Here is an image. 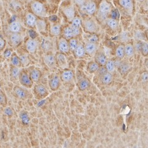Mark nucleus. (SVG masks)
Masks as SVG:
<instances>
[{"label":"nucleus","mask_w":148,"mask_h":148,"mask_svg":"<svg viewBox=\"0 0 148 148\" xmlns=\"http://www.w3.org/2000/svg\"><path fill=\"white\" fill-rule=\"evenodd\" d=\"M31 9L35 16L39 17H45L46 16V11L44 5L39 1H35L32 2Z\"/></svg>","instance_id":"1"},{"label":"nucleus","mask_w":148,"mask_h":148,"mask_svg":"<svg viewBox=\"0 0 148 148\" xmlns=\"http://www.w3.org/2000/svg\"><path fill=\"white\" fill-rule=\"evenodd\" d=\"M80 34V29L79 28L74 27L72 25L66 27L64 30L63 34L64 38L66 40H69L73 38Z\"/></svg>","instance_id":"2"},{"label":"nucleus","mask_w":148,"mask_h":148,"mask_svg":"<svg viewBox=\"0 0 148 148\" xmlns=\"http://www.w3.org/2000/svg\"><path fill=\"white\" fill-rule=\"evenodd\" d=\"M83 24L85 30L86 32H89V33H96L98 30V26L97 25L96 22L93 19H91V18L85 19L83 22Z\"/></svg>","instance_id":"3"},{"label":"nucleus","mask_w":148,"mask_h":148,"mask_svg":"<svg viewBox=\"0 0 148 148\" xmlns=\"http://www.w3.org/2000/svg\"><path fill=\"white\" fill-rule=\"evenodd\" d=\"M18 80L22 86L28 88H30L33 85V81L31 80L29 74H27V72L24 71L21 72L19 77H18Z\"/></svg>","instance_id":"4"},{"label":"nucleus","mask_w":148,"mask_h":148,"mask_svg":"<svg viewBox=\"0 0 148 148\" xmlns=\"http://www.w3.org/2000/svg\"><path fill=\"white\" fill-rule=\"evenodd\" d=\"M56 64L62 69H66L68 67L67 59L64 53H58L55 56Z\"/></svg>","instance_id":"5"},{"label":"nucleus","mask_w":148,"mask_h":148,"mask_svg":"<svg viewBox=\"0 0 148 148\" xmlns=\"http://www.w3.org/2000/svg\"><path fill=\"white\" fill-rule=\"evenodd\" d=\"M82 11L86 13L88 15H92L96 11V4L93 1H90L85 3L82 6L80 7Z\"/></svg>","instance_id":"6"},{"label":"nucleus","mask_w":148,"mask_h":148,"mask_svg":"<svg viewBox=\"0 0 148 148\" xmlns=\"http://www.w3.org/2000/svg\"><path fill=\"white\" fill-rule=\"evenodd\" d=\"M99 14L103 16H106L111 11V5L105 0H103L99 4Z\"/></svg>","instance_id":"7"},{"label":"nucleus","mask_w":148,"mask_h":148,"mask_svg":"<svg viewBox=\"0 0 148 148\" xmlns=\"http://www.w3.org/2000/svg\"><path fill=\"white\" fill-rule=\"evenodd\" d=\"M26 49L29 53H34L38 48V42L37 41L33 38H30L25 43Z\"/></svg>","instance_id":"8"},{"label":"nucleus","mask_w":148,"mask_h":148,"mask_svg":"<svg viewBox=\"0 0 148 148\" xmlns=\"http://www.w3.org/2000/svg\"><path fill=\"white\" fill-rule=\"evenodd\" d=\"M10 44L13 46H18L22 41V36L19 33H12L9 38Z\"/></svg>","instance_id":"9"},{"label":"nucleus","mask_w":148,"mask_h":148,"mask_svg":"<svg viewBox=\"0 0 148 148\" xmlns=\"http://www.w3.org/2000/svg\"><path fill=\"white\" fill-rule=\"evenodd\" d=\"M62 10L63 13L64 14L65 16L66 17V18H67V20L71 22L73 18L75 17V9H74V8L72 6L64 7L62 8Z\"/></svg>","instance_id":"10"},{"label":"nucleus","mask_w":148,"mask_h":148,"mask_svg":"<svg viewBox=\"0 0 148 148\" xmlns=\"http://www.w3.org/2000/svg\"><path fill=\"white\" fill-rule=\"evenodd\" d=\"M58 49L61 53L64 54H67L69 52V43L65 38H60L58 41Z\"/></svg>","instance_id":"11"},{"label":"nucleus","mask_w":148,"mask_h":148,"mask_svg":"<svg viewBox=\"0 0 148 148\" xmlns=\"http://www.w3.org/2000/svg\"><path fill=\"white\" fill-rule=\"evenodd\" d=\"M61 79L58 75H54L49 80V86L52 91H56L60 86Z\"/></svg>","instance_id":"12"},{"label":"nucleus","mask_w":148,"mask_h":148,"mask_svg":"<svg viewBox=\"0 0 148 148\" xmlns=\"http://www.w3.org/2000/svg\"><path fill=\"white\" fill-rule=\"evenodd\" d=\"M86 54L90 55V56H94L97 51V45L96 43L88 42L84 46Z\"/></svg>","instance_id":"13"},{"label":"nucleus","mask_w":148,"mask_h":148,"mask_svg":"<svg viewBox=\"0 0 148 148\" xmlns=\"http://www.w3.org/2000/svg\"><path fill=\"white\" fill-rule=\"evenodd\" d=\"M120 6L128 13L132 14L133 9V3L132 0H119Z\"/></svg>","instance_id":"14"},{"label":"nucleus","mask_w":148,"mask_h":148,"mask_svg":"<svg viewBox=\"0 0 148 148\" xmlns=\"http://www.w3.org/2000/svg\"><path fill=\"white\" fill-rule=\"evenodd\" d=\"M73 73L71 70H64L62 72L61 74V77H60V79H61L63 82L65 83H68L70 82L73 80Z\"/></svg>","instance_id":"15"},{"label":"nucleus","mask_w":148,"mask_h":148,"mask_svg":"<svg viewBox=\"0 0 148 148\" xmlns=\"http://www.w3.org/2000/svg\"><path fill=\"white\" fill-rule=\"evenodd\" d=\"M35 93L38 95L40 98H45L48 95V91L46 88L43 85H37L35 86L34 88Z\"/></svg>","instance_id":"16"},{"label":"nucleus","mask_w":148,"mask_h":148,"mask_svg":"<svg viewBox=\"0 0 148 148\" xmlns=\"http://www.w3.org/2000/svg\"><path fill=\"white\" fill-rule=\"evenodd\" d=\"M14 92L18 98L22 100H25L27 98V91L22 88L16 86L14 88Z\"/></svg>","instance_id":"17"},{"label":"nucleus","mask_w":148,"mask_h":148,"mask_svg":"<svg viewBox=\"0 0 148 148\" xmlns=\"http://www.w3.org/2000/svg\"><path fill=\"white\" fill-rule=\"evenodd\" d=\"M43 61L45 64L49 68H53L56 66L55 56L53 54H46L43 56Z\"/></svg>","instance_id":"18"},{"label":"nucleus","mask_w":148,"mask_h":148,"mask_svg":"<svg viewBox=\"0 0 148 148\" xmlns=\"http://www.w3.org/2000/svg\"><path fill=\"white\" fill-rule=\"evenodd\" d=\"M94 56L96 62L98 63L100 66H104V65L108 61V59L104 53L101 52L96 53Z\"/></svg>","instance_id":"19"},{"label":"nucleus","mask_w":148,"mask_h":148,"mask_svg":"<svg viewBox=\"0 0 148 148\" xmlns=\"http://www.w3.org/2000/svg\"><path fill=\"white\" fill-rule=\"evenodd\" d=\"M36 17L34 13L28 12L25 16L26 24L30 27H34L35 26L36 22Z\"/></svg>","instance_id":"20"},{"label":"nucleus","mask_w":148,"mask_h":148,"mask_svg":"<svg viewBox=\"0 0 148 148\" xmlns=\"http://www.w3.org/2000/svg\"><path fill=\"white\" fill-rule=\"evenodd\" d=\"M101 80L103 84L109 85L113 81V75L112 73L106 72L101 75Z\"/></svg>","instance_id":"21"},{"label":"nucleus","mask_w":148,"mask_h":148,"mask_svg":"<svg viewBox=\"0 0 148 148\" xmlns=\"http://www.w3.org/2000/svg\"><path fill=\"white\" fill-rule=\"evenodd\" d=\"M124 51H125V56L130 59L132 58L134 54H135V49L134 46L131 43H128L124 46Z\"/></svg>","instance_id":"22"},{"label":"nucleus","mask_w":148,"mask_h":148,"mask_svg":"<svg viewBox=\"0 0 148 148\" xmlns=\"http://www.w3.org/2000/svg\"><path fill=\"white\" fill-rule=\"evenodd\" d=\"M22 29L21 23L18 21H13L9 25V30L11 33H19Z\"/></svg>","instance_id":"23"},{"label":"nucleus","mask_w":148,"mask_h":148,"mask_svg":"<svg viewBox=\"0 0 148 148\" xmlns=\"http://www.w3.org/2000/svg\"><path fill=\"white\" fill-rule=\"evenodd\" d=\"M29 76L33 82H37L40 80L41 77V72L38 69H34L30 71Z\"/></svg>","instance_id":"24"},{"label":"nucleus","mask_w":148,"mask_h":148,"mask_svg":"<svg viewBox=\"0 0 148 148\" xmlns=\"http://www.w3.org/2000/svg\"><path fill=\"white\" fill-rule=\"evenodd\" d=\"M73 52L77 58H83L86 54L85 47L83 45H78Z\"/></svg>","instance_id":"25"},{"label":"nucleus","mask_w":148,"mask_h":148,"mask_svg":"<svg viewBox=\"0 0 148 148\" xmlns=\"http://www.w3.org/2000/svg\"><path fill=\"white\" fill-rule=\"evenodd\" d=\"M115 66H116L115 65V62L112 59H109L108 60L107 62H106V64L104 65V67L106 71L110 73H112L115 71Z\"/></svg>","instance_id":"26"},{"label":"nucleus","mask_w":148,"mask_h":148,"mask_svg":"<svg viewBox=\"0 0 148 148\" xmlns=\"http://www.w3.org/2000/svg\"><path fill=\"white\" fill-rule=\"evenodd\" d=\"M90 86V82L86 78H82L78 82V88L80 90L85 91Z\"/></svg>","instance_id":"27"},{"label":"nucleus","mask_w":148,"mask_h":148,"mask_svg":"<svg viewBox=\"0 0 148 148\" xmlns=\"http://www.w3.org/2000/svg\"><path fill=\"white\" fill-rule=\"evenodd\" d=\"M106 24L112 30H116L119 27L118 21L114 18H109L106 20Z\"/></svg>","instance_id":"28"},{"label":"nucleus","mask_w":148,"mask_h":148,"mask_svg":"<svg viewBox=\"0 0 148 148\" xmlns=\"http://www.w3.org/2000/svg\"><path fill=\"white\" fill-rule=\"evenodd\" d=\"M100 67L99 65L96 62H91L88 65V71L90 73H94L98 71L99 68Z\"/></svg>","instance_id":"29"},{"label":"nucleus","mask_w":148,"mask_h":148,"mask_svg":"<svg viewBox=\"0 0 148 148\" xmlns=\"http://www.w3.org/2000/svg\"><path fill=\"white\" fill-rule=\"evenodd\" d=\"M11 63L12 66L20 67L21 66V61L19 57L17 56L16 54H13L11 58Z\"/></svg>","instance_id":"30"},{"label":"nucleus","mask_w":148,"mask_h":148,"mask_svg":"<svg viewBox=\"0 0 148 148\" xmlns=\"http://www.w3.org/2000/svg\"><path fill=\"white\" fill-rule=\"evenodd\" d=\"M61 27L59 24H55L51 27L50 34L53 36H58L61 34Z\"/></svg>","instance_id":"31"},{"label":"nucleus","mask_w":148,"mask_h":148,"mask_svg":"<svg viewBox=\"0 0 148 148\" xmlns=\"http://www.w3.org/2000/svg\"><path fill=\"white\" fill-rule=\"evenodd\" d=\"M115 56L119 59H122L125 57L123 45H120L116 48V49H115Z\"/></svg>","instance_id":"32"},{"label":"nucleus","mask_w":148,"mask_h":148,"mask_svg":"<svg viewBox=\"0 0 148 148\" xmlns=\"http://www.w3.org/2000/svg\"><path fill=\"white\" fill-rule=\"evenodd\" d=\"M21 69L20 67H14L12 66L11 69V71H10V74H11V77L14 78V79H17L18 78V77H19L20 73H21Z\"/></svg>","instance_id":"33"},{"label":"nucleus","mask_w":148,"mask_h":148,"mask_svg":"<svg viewBox=\"0 0 148 148\" xmlns=\"http://www.w3.org/2000/svg\"><path fill=\"white\" fill-rule=\"evenodd\" d=\"M35 26L36 27L37 30H38L39 32H43L46 30V22L41 19H37L36 22V24Z\"/></svg>","instance_id":"34"},{"label":"nucleus","mask_w":148,"mask_h":148,"mask_svg":"<svg viewBox=\"0 0 148 148\" xmlns=\"http://www.w3.org/2000/svg\"><path fill=\"white\" fill-rule=\"evenodd\" d=\"M130 69V64L125 62L120 64L119 69L120 73L125 74L129 71Z\"/></svg>","instance_id":"35"},{"label":"nucleus","mask_w":148,"mask_h":148,"mask_svg":"<svg viewBox=\"0 0 148 148\" xmlns=\"http://www.w3.org/2000/svg\"><path fill=\"white\" fill-rule=\"evenodd\" d=\"M68 43L69 46V49H70V50L72 51H73L77 48V47L78 45L77 40L74 38V37L73 38L69 39V41Z\"/></svg>","instance_id":"36"},{"label":"nucleus","mask_w":148,"mask_h":148,"mask_svg":"<svg viewBox=\"0 0 148 148\" xmlns=\"http://www.w3.org/2000/svg\"><path fill=\"white\" fill-rule=\"evenodd\" d=\"M72 26L76 27V28H79L80 29V27L82 25V21L79 17H74L72 21H71V25Z\"/></svg>","instance_id":"37"},{"label":"nucleus","mask_w":148,"mask_h":148,"mask_svg":"<svg viewBox=\"0 0 148 148\" xmlns=\"http://www.w3.org/2000/svg\"><path fill=\"white\" fill-rule=\"evenodd\" d=\"M141 52L142 53L143 55L146 56L148 53V45L146 42L143 41L141 42Z\"/></svg>","instance_id":"38"},{"label":"nucleus","mask_w":148,"mask_h":148,"mask_svg":"<svg viewBox=\"0 0 148 148\" xmlns=\"http://www.w3.org/2000/svg\"><path fill=\"white\" fill-rule=\"evenodd\" d=\"M19 58L21 59L22 65H23L24 66H27L28 64H29V58H28L27 55H26V54L21 55L19 57Z\"/></svg>","instance_id":"39"},{"label":"nucleus","mask_w":148,"mask_h":148,"mask_svg":"<svg viewBox=\"0 0 148 148\" xmlns=\"http://www.w3.org/2000/svg\"><path fill=\"white\" fill-rule=\"evenodd\" d=\"M141 79L143 82H146L148 80V74L147 72H144L141 73Z\"/></svg>","instance_id":"40"},{"label":"nucleus","mask_w":148,"mask_h":148,"mask_svg":"<svg viewBox=\"0 0 148 148\" xmlns=\"http://www.w3.org/2000/svg\"><path fill=\"white\" fill-rule=\"evenodd\" d=\"M75 3L78 6L81 7L86 3V0H74Z\"/></svg>","instance_id":"41"},{"label":"nucleus","mask_w":148,"mask_h":148,"mask_svg":"<svg viewBox=\"0 0 148 148\" xmlns=\"http://www.w3.org/2000/svg\"><path fill=\"white\" fill-rule=\"evenodd\" d=\"M4 45H5V41L3 40L1 36H0V50L3 49L4 47Z\"/></svg>","instance_id":"42"},{"label":"nucleus","mask_w":148,"mask_h":148,"mask_svg":"<svg viewBox=\"0 0 148 148\" xmlns=\"http://www.w3.org/2000/svg\"><path fill=\"white\" fill-rule=\"evenodd\" d=\"M4 112H5L6 115H9V116H11V115H12V114H13L12 110L11 108H6L5 110H4Z\"/></svg>","instance_id":"43"},{"label":"nucleus","mask_w":148,"mask_h":148,"mask_svg":"<svg viewBox=\"0 0 148 148\" xmlns=\"http://www.w3.org/2000/svg\"><path fill=\"white\" fill-rule=\"evenodd\" d=\"M98 41V38L96 36H92L91 38H90L89 39V42H91V43H96V41Z\"/></svg>","instance_id":"44"},{"label":"nucleus","mask_w":148,"mask_h":148,"mask_svg":"<svg viewBox=\"0 0 148 148\" xmlns=\"http://www.w3.org/2000/svg\"><path fill=\"white\" fill-rule=\"evenodd\" d=\"M1 8H2V4H1V1H0V11H1Z\"/></svg>","instance_id":"45"},{"label":"nucleus","mask_w":148,"mask_h":148,"mask_svg":"<svg viewBox=\"0 0 148 148\" xmlns=\"http://www.w3.org/2000/svg\"><path fill=\"white\" fill-rule=\"evenodd\" d=\"M139 1H141V2H143V1H145V0H138Z\"/></svg>","instance_id":"46"},{"label":"nucleus","mask_w":148,"mask_h":148,"mask_svg":"<svg viewBox=\"0 0 148 148\" xmlns=\"http://www.w3.org/2000/svg\"><path fill=\"white\" fill-rule=\"evenodd\" d=\"M90 1H92V0H90Z\"/></svg>","instance_id":"47"}]
</instances>
